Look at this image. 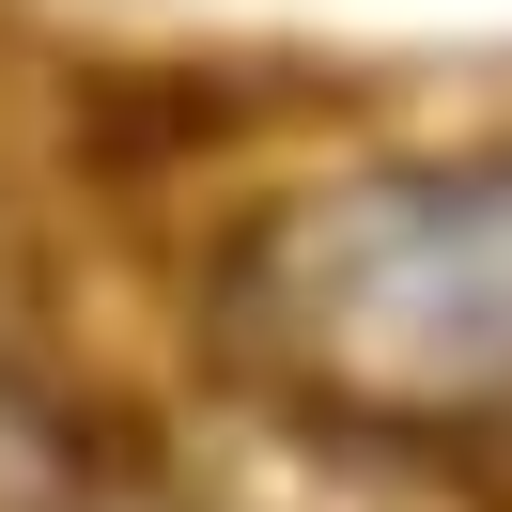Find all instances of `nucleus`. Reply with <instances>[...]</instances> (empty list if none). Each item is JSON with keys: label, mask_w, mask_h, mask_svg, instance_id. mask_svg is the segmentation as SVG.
Masks as SVG:
<instances>
[{"label": "nucleus", "mask_w": 512, "mask_h": 512, "mask_svg": "<svg viewBox=\"0 0 512 512\" xmlns=\"http://www.w3.org/2000/svg\"><path fill=\"white\" fill-rule=\"evenodd\" d=\"M249 357L388 435L512 419V156L373 171L249 233Z\"/></svg>", "instance_id": "f257e3e1"}]
</instances>
